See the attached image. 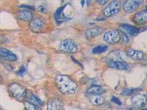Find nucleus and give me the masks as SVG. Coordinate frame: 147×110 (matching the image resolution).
Listing matches in <instances>:
<instances>
[{"mask_svg": "<svg viewBox=\"0 0 147 110\" xmlns=\"http://www.w3.org/2000/svg\"><path fill=\"white\" fill-rule=\"evenodd\" d=\"M57 89L64 95L74 94L78 88V85L69 76L63 74H59L55 78Z\"/></svg>", "mask_w": 147, "mask_h": 110, "instance_id": "f257e3e1", "label": "nucleus"}, {"mask_svg": "<svg viewBox=\"0 0 147 110\" xmlns=\"http://www.w3.org/2000/svg\"><path fill=\"white\" fill-rule=\"evenodd\" d=\"M7 90L10 95L18 101L23 102L27 99V93L26 88L19 84H10L7 87Z\"/></svg>", "mask_w": 147, "mask_h": 110, "instance_id": "f03ea898", "label": "nucleus"}, {"mask_svg": "<svg viewBox=\"0 0 147 110\" xmlns=\"http://www.w3.org/2000/svg\"><path fill=\"white\" fill-rule=\"evenodd\" d=\"M59 50L68 54L75 53L78 50L77 44L72 39H65L60 42Z\"/></svg>", "mask_w": 147, "mask_h": 110, "instance_id": "7ed1b4c3", "label": "nucleus"}, {"mask_svg": "<svg viewBox=\"0 0 147 110\" xmlns=\"http://www.w3.org/2000/svg\"><path fill=\"white\" fill-rule=\"evenodd\" d=\"M121 10V4L119 1H113L110 2L102 11L105 17H112L117 15Z\"/></svg>", "mask_w": 147, "mask_h": 110, "instance_id": "20e7f679", "label": "nucleus"}, {"mask_svg": "<svg viewBox=\"0 0 147 110\" xmlns=\"http://www.w3.org/2000/svg\"><path fill=\"white\" fill-rule=\"evenodd\" d=\"M46 27V21L41 17H36L30 22V29L35 33H40Z\"/></svg>", "mask_w": 147, "mask_h": 110, "instance_id": "39448f33", "label": "nucleus"}, {"mask_svg": "<svg viewBox=\"0 0 147 110\" xmlns=\"http://www.w3.org/2000/svg\"><path fill=\"white\" fill-rule=\"evenodd\" d=\"M103 39L108 44H117L121 40V33L117 30H110L104 35Z\"/></svg>", "mask_w": 147, "mask_h": 110, "instance_id": "423d86ee", "label": "nucleus"}, {"mask_svg": "<svg viewBox=\"0 0 147 110\" xmlns=\"http://www.w3.org/2000/svg\"><path fill=\"white\" fill-rule=\"evenodd\" d=\"M144 2V1H134V0H128L125 1L123 5L124 10L127 13H132L137 10L138 7Z\"/></svg>", "mask_w": 147, "mask_h": 110, "instance_id": "0eeeda50", "label": "nucleus"}, {"mask_svg": "<svg viewBox=\"0 0 147 110\" xmlns=\"http://www.w3.org/2000/svg\"><path fill=\"white\" fill-rule=\"evenodd\" d=\"M132 104L135 108L140 109L144 107L147 102L146 96L143 94H136L132 98Z\"/></svg>", "mask_w": 147, "mask_h": 110, "instance_id": "6e6552de", "label": "nucleus"}, {"mask_svg": "<svg viewBox=\"0 0 147 110\" xmlns=\"http://www.w3.org/2000/svg\"><path fill=\"white\" fill-rule=\"evenodd\" d=\"M63 102L60 98L52 99L47 103V110H63Z\"/></svg>", "mask_w": 147, "mask_h": 110, "instance_id": "1a4fd4ad", "label": "nucleus"}, {"mask_svg": "<svg viewBox=\"0 0 147 110\" xmlns=\"http://www.w3.org/2000/svg\"><path fill=\"white\" fill-rule=\"evenodd\" d=\"M107 65L110 68L117 69V70H127L129 66L125 61H113V60H107Z\"/></svg>", "mask_w": 147, "mask_h": 110, "instance_id": "9d476101", "label": "nucleus"}, {"mask_svg": "<svg viewBox=\"0 0 147 110\" xmlns=\"http://www.w3.org/2000/svg\"><path fill=\"white\" fill-rule=\"evenodd\" d=\"M126 55L129 59L135 61L142 60L144 57V54L142 52L138 50H135L133 48H129L126 51Z\"/></svg>", "mask_w": 147, "mask_h": 110, "instance_id": "9b49d317", "label": "nucleus"}, {"mask_svg": "<svg viewBox=\"0 0 147 110\" xmlns=\"http://www.w3.org/2000/svg\"><path fill=\"white\" fill-rule=\"evenodd\" d=\"M104 29L102 27H93L87 30L85 32V36L88 40H90L96 37L99 36L102 33H103Z\"/></svg>", "mask_w": 147, "mask_h": 110, "instance_id": "f8f14e48", "label": "nucleus"}, {"mask_svg": "<svg viewBox=\"0 0 147 110\" xmlns=\"http://www.w3.org/2000/svg\"><path fill=\"white\" fill-rule=\"evenodd\" d=\"M104 93H105V90L99 85H91L86 90V95L89 96H93V95H102Z\"/></svg>", "mask_w": 147, "mask_h": 110, "instance_id": "ddd939ff", "label": "nucleus"}, {"mask_svg": "<svg viewBox=\"0 0 147 110\" xmlns=\"http://www.w3.org/2000/svg\"><path fill=\"white\" fill-rule=\"evenodd\" d=\"M121 30H122V32L128 35L129 36H134L136 35L140 32V30L138 28L136 27H133L132 25H129L127 23H124L120 26Z\"/></svg>", "mask_w": 147, "mask_h": 110, "instance_id": "4468645a", "label": "nucleus"}, {"mask_svg": "<svg viewBox=\"0 0 147 110\" xmlns=\"http://www.w3.org/2000/svg\"><path fill=\"white\" fill-rule=\"evenodd\" d=\"M0 55H1L2 58L11 61V62H14L18 60V57L16 56V54H15L13 52H12L11 51L8 50L7 48H0Z\"/></svg>", "mask_w": 147, "mask_h": 110, "instance_id": "2eb2a0df", "label": "nucleus"}, {"mask_svg": "<svg viewBox=\"0 0 147 110\" xmlns=\"http://www.w3.org/2000/svg\"><path fill=\"white\" fill-rule=\"evenodd\" d=\"M134 21L138 25H143L147 23V10L138 12L134 16Z\"/></svg>", "mask_w": 147, "mask_h": 110, "instance_id": "dca6fc26", "label": "nucleus"}, {"mask_svg": "<svg viewBox=\"0 0 147 110\" xmlns=\"http://www.w3.org/2000/svg\"><path fill=\"white\" fill-rule=\"evenodd\" d=\"M17 17L18 18H19L21 21H31L33 19V15H32V12L30 10H25V9H23V10H21L17 13Z\"/></svg>", "mask_w": 147, "mask_h": 110, "instance_id": "f3484780", "label": "nucleus"}, {"mask_svg": "<svg viewBox=\"0 0 147 110\" xmlns=\"http://www.w3.org/2000/svg\"><path fill=\"white\" fill-rule=\"evenodd\" d=\"M126 54L121 51H113L107 55V60H113V61H124L126 58Z\"/></svg>", "mask_w": 147, "mask_h": 110, "instance_id": "a211bd4d", "label": "nucleus"}, {"mask_svg": "<svg viewBox=\"0 0 147 110\" xmlns=\"http://www.w3.org/2000/svg\"><path fill=\"white\" fill-rule=\"evenodd\" d=\"M65 7V6H63V7H60L58 10L56 11V13H55V19L57 22V24H61L62 23H63L65 21H68L69 18H67L65 15L63 14V10Z\"/></svg>", "mask_w": 147, "mask_h": 110, "instance_id": "6ab92c4d", "label": "nucleus"}, {"mask_svg": "<svg viewBox=\"0 0 147 110\" xmlns=\"http://www.w3.org/2000/svg\"><path fill=\"white\" fill-rule=\"evenodd\" d=\"M27 101L30 102V103L34 104L35 106H38V107H40V106L43 105V101L39 99L38 97L36 96L35 95H34L32 93H27Z\"/></svg>", "mask_w": 147, "mask_h": 110, "instance_id": "aec40b11", "label": "nucleus"}, {"mask_svg": "<svg viewBox=\"0 0 147 110\" xmlns=\"http://www.w3.org/2000/svg\"><path fill=\"white\" fill-rule=\"evenodd\" d=\"M90 102L94 106H100L105 103V99L102 95H93L90 98Z\"/></svg>", "mask_w": 147, "mask_h": 110, "instance_id": "412c9836", "label": "nucleus"}, {"mask_svg": "<svg viewBox=\"0 0 147 110\" xmlns=\"http://www.w3.org/2000/svg\"><path fill=\"white\" fill-rule=\"evenodd\" d=\"M140 90H141L140 88H124L121 90V94L124 96H129L136 93H138Z\"/></svg>", "mask_w": 147, "mask_h": 110, "instance_id": "4be33fe9", "label": "nucleus"}, {"mask_svg": "<svg viewBox=\"0 0 147 110\" xmlns=\"http://www.w3.org/2000/svg\"><path fill=\"white\" fill-rule=\"evenodd\" d=\"M108 49V46L105 45H100L94 47L92 50L93 54H102Z\"/></svg>", "mask_w": 147, "mask_h": 110, "instance_id": "5701e85b", "label": "nucleus"}, {"mask_svg": "<svg viewBox=\"0 0 147 110\" xmlns=\"http://www.w3.org/2000/svg\"><path fill=\"white\" fill-rule=\"evenodd\" d=\"M24 106H25V109L27 110H41L39 107L32 104L28 101H24Z\"/></svg>", "mask_w": 147, "mask_h": 110, "instance_id": "b1692460", "label": "nucleus"}, {"mask_svg": "<svg viewBox=\"0 0 147 110\" xmlns=\"http://www.w3.org/2000/svg\"><path fill=\"white\" fill-rule=\"evenodd\" d=\"M121 40L122 41V44H127L129 41V36L126 33H124V32H122L121 33Z\"/></svg>", "mask_w": 147, "mask_h": 110, "instance_id": "393cba45", "label": "nucleus"}, {"mask_svg": "<svg viewBox=\"0 0 147 110\" xmlns=\"http://www.w3.org/2000/svg\"><path fill=\"white\" fill-rule=\"evenodd\" d=\"M25 73H26L25 68H24V66H22V67H21L20 69L18 70V72H17V74L19 76H24V74H25Z\"/></svg>", "mask_w": 147, "mask_h": 110, "instance_id": "a878e982", "label": "nucleus"}, {"mask_svg": "<svg viewBox=\"0 0 147 110\" xmlns=\"http://www.w3.org/2000/svg\"><path fill=\"white\" fill-rule=\"evenodd\" d=\"M111 101L113 102V103H115V104H118V105H121V101L119 100L118 98H116V97H115V96L112 97Z\"/></svg>", "mask_w": 147, "mask_h": 110, "instance_id": "bb28decb", "label": "nucleus"}, {"mask_svg": "<svg viewBox=\"0 0 147 110\" xmlns=\"http://www.w3.org/2000/svg\"><path fill=\"white\" fill-rule=\"evenodd\" d=\"M20 7H22V8L25 9V10H35V7H32V6H29V5H22L20 6Z\"/></svg>", "mask_w": 147, "mask_h": 110, "instance_id": "cd10ccee", "label": "nucleus"}, {"mask_svg": "<svg viewBox=\"0 0 147 110\" xmlns=\"http://www.w3.org/2000/svg\"><path fill=\"white\" fill-rule=\"evenodd\" d=\"M96 2L101 5H106V4L107 3V0H98Z\"/></svg>", "mask_w": 147, "mask_h": 110, "instance_id": "c85d7f7f", "label": "nucleus"}, {"mask_svg": "<svg viewBox=\"0 0 147 110\" xmlns=\"http://www.w3.org/2000/svg\"><path fill=\"white\" fill-rule=\"evenodd\" d=\"M38 10L41 12V13H46L47 12V8L44 6H40V7H38Z\"/></svg>", "mask_w": 147, "mask_h": 110, "instance_id": "c756f323", "label": "nucleus"}, {"mask_svg": "<svg viewBox=\"0 0 147 110\" xmlns=\"http://www.w3.org/2000/svg\"><path fill=\"white\" fill-rule=\"evenodd\" d=\"M146 99H147V95H146Z\"/></svg>", "mask_w": 147, "mask_h": 110, "instance_id": "7c9ffc66", "label": "nucleus"}, {"mask_svg": "<svg viewBox=\"0 0 147 110\" xmlns=\"http://www.w3.org/2000/svg\"><path fill=\"white\" fill-rule=\"evenodd\" d=\"M141 110H146V109H141Z\"/></svg>", "mask_w": 147, "mask_h": 110, "instance_id": "2f4dec72", "label": "nucleus"}, {"mask_svg": "<svg viewBox=\"0 0 147 110\" xmlns=\"http://www.w3.org/2000/svg\"><path fill=\"white\" fill-rule=\"evenodd\" d=\"M146 8H147V6H146Z\"/></svg>", "mask_w": 147, "mask_h": 110, "instance_id": "473e14b6", "label": "nucleus"}]
</instances>
